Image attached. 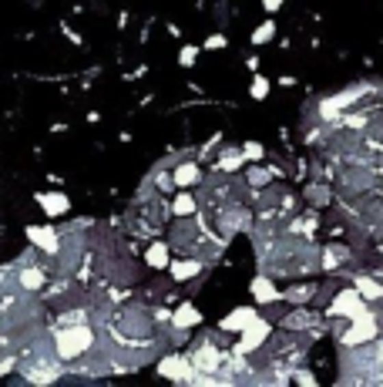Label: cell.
Masks as SVG:
<instances>
[{"instance_id": "10", "label": "cell", "mask_w": 383, "mask_h": 387, "mask_svg": "<svg viewBox=\"0 0 383 387\" xmlns=\"http://www.w3.org/2000/svg\"><path fill=\"white\" fill-rule=\"evenodd\" d=\"M34 199H38V205L47 216H64V212L71 209V199L64 192H38Z\"/></svg>"}, {"instance_id": "9", "label": "cell", "mask_w": 383, "mask_h": 387, "mask_svg": "<svg viewBox=\"0 0 383 387\" xmlns=\"http://www.w3.org/2000/svg\"><path fill=\"white\" fill-rule=\"evenodd\" d=\"M249 290H252V300H256L259 307H269V303H276V300H282V293L276 290V283H272L269 276H256Z\"/></svg>"}, {"instance_id": "24", "label": "cell", "mask_w": 383, "mask_h": 387, "mask_svg": "<svg viewBox=\"0 0 383 387\" xmlns=\"http://www.w3.org/2000/svg\"><path fill=\"white\" fill-rule=\"evenodd\" d=\"M195 58H198V47H192V44H185V47L179 51V64H182V68H192Z\"/></svg>"}, {"instance_id": "28", "label": "cell", "mask_w": 383, "mask_h": 387, "mask_svg": "<svg viewBox=\"0 0 383 387\" xmlns=\"http://www.w3.org/2000/svg\"><path fill=\"white\" fill-rule=\"evenodd\" d=\"M226 44H229V40L222 38V34H212V38L205 40V47H212V51H222V47H226Z\"/></svg>"}, {"instance_id": "20", "label": "cell", "mask_w": 383, "mask_h": 387, "mask_svg": "<svg viewBox=\"0 0 383 387\" xmlns=\"http://www.w3.org/2000/svg\"><path fill=\"white\" fill-rule=\"evenodd\" d=\"M313 293H316V286H313V283H303V286H289V290L282 293V300H289V303L300 307V303H306Z\"/></svg>"}, {"instance_id": "23", "label": "cell", "mask_w": 383, "mask_h": 387, "mask_svg": "<svg viewBox=\"0 0 383 387\" xmlns=\"http://www.w3.org/2000/svg\"><path fill=\"white\" fill-rule=\"evenodd\" d=\"M306 199L313 202V205H326V202H330V189H326V186H309Z\"/></svg>"}, {"instance_id": "18", "label": "cell", "mask_w": 383, "mask_h": 387, "mask_svg": "<svg viewBox=\"0 0 383 387\" xmlns=\"http://www.w3.org/2000/svg\"><path fill=\"white\" fill-rule=\"evenodd\" d=\"M172 212L175 216H195L198 212V199L189 192H182V195H175V202H172Z\"/></svg>"}, {"instance_id": "2", "label": "cell", "mask_w": 383, "mask_h": 387, "mask_svg": "<svg viewBox=\"0 0 383 387\" xmlns=\"http://www.w3.org/2000/svg\"><path fill=\"white\" fill-rule=\"evenodd\" d=\"M377 334H380V313L377 310H367L363 316L349 320V327L340 330L336 337H340V347H360V344L377 340Z\"/></svg>"}, {"instance_id": "5", "label": "cell", "mask_w": 383, "mask_h": 387, "mask_svg": "<svg viewBox=\"0 0 383 387\" xmlns=\"http://www.w3.org/2000/svg\"><path fill=\"white\" fill-rule=\"evenodd\" d=\"M27 239L38 246L40 253H47V256H61V232L54 229V226H27Z\"/></svg>"}, {"instance_id": "1", "label": "cell", "mask_w": 383, "mask_h": 387, "mask_svg": "<svg viewBox=\"0 0 383 387\" xmlns=\"http://www.w3.org/2000/svg\"><path fill=\"white\" fill-rule=\"evenodd\" d=\"M51 344H54V357L57 360H77V357H84V353L94 350L98 337H94V330L88 323H75V327L71 323H61V330H54Z\"/></svg>"}, {"instance_id": "4", "label": "cell", "mask_w": 383, "mask_h": 387, "mask_svg": "<svg viewBox=\"0 0 383 387\" xmlns=\"http://www.w3.org/2000/svg\"><path fill=\"white\" fill-rule=\"evenodd\" d=\"M226 360H229V357L215 347V344H209V340L192 353V364H195V371H202V374H215V371H222Z\"/></svg>"}, {"instance_id": "14", "label": "cell", "mask_w": 383, "mask_h": 387, "mask_svg": "<svg viewBox=\"0 0 383 387\" xmlns=\"http://www.w3.org/2000/svg\"><path fill=\"white\" fill-rule=\"evenodd\" d=\"M172 320H175L179 330H189V327H195V323H202V313H198L195 307H189V303H182V307L172 313Z\"/></svg>"}, {"instance_id": "13", "label": "cell", "mask_w": 383, "mask_h": 387, "mask_svg": "<svg viewBox=\"0 0 383 387\" xmlns=\"http://www.w3.org/2000/svg\"><path fill=\"white\" fill-rule=\"evenodd\" d=\"M316 323H319V316H316V313H306V310H296V313H289V316L282 320L286 330H306V327H316Z\"/></svg>"}, {"instance_id": "7", "label": "cell", "mask_w": 383, "mask_h": 387, "mask_svg": "<svg viewBox=\"0 0 383 387\" xmlns=\"http://www.w3.org/2000/svg\"><path fill=\"white\" fill-rule=\"evenodd\" d=\"M158 374L172 377V381H192L198 371H195L192 357H165V360H158Z\"/></svg>"}, {"instance_id": "19", "label": "cell", "mask_w": 383, "mask_h": 387, "mask_svg": "<svg viewBox=\"0 0 383 387\" xmlns=\"http://www.w3.org/2000/svg\"><path fill=\"white\" fill-rule=\"evenodd\" d=\"M179 186H192V182H198L202 179V172H198V165L195 162H185V165H179L175 168V175H172Z\"/></svg>"}, {"instance_id": "25", "label": "cell", "mask_w": 383, "mask_h": 387, "mask_svg": "<svg viewBox=\"0 0 383 387\" xmlns=\"http://www.w3.org/2000/svg\"><path fill=\"white\" fill-rule=\"evenodd\" d=\"M266 95H269V81H266V77H256V81H252V98H256V101H263Z\"/></svg>"}, {"instance_id": "12", "label": "cell", "mask_w": 383, "mask_h": 387, "mask_svg": "<svg viewBox=\"0 0 383 387\" xmlns=\"http://www.w3.org/2000/svg\"><path fill=\"white\" fill-rule=\"evenodd\" d=\"M168 270H172V276L182 283V279H192L195 273H202V260H198V256H189V260H172Z\"/></svg>"}, {"instance_id": "3", "label": "cell", "mask_w": 383, "mask_h": 387, "mask_svg": "<svg viewBox=\"0 0 383 387\" xmlns=\"http://www.w3.org/2000/svg\"><path fill=\"white\" fill-rule=\"evenodd\" d=\"M367 303H370V300H367L356 286H349V290H340V293L333 297V303H330L326 313H330V316H343V320H356V316H363V313L370 310Z\"/></svg>"}, {"instance_id": "22", "label": "cell", "mask_w": 383, "mask_h": 387, "mask_svg": "<svg viewBox=\"0 0 383 387\" xmlns=\"http://www.w3.org/2000/svg\"><path fill=\"white\" fill-rule=\"evenodd\" d=\"M242 158H246V152H239V149H229V152L222 155V168H226V172H235V168H239V165H242Z\"/></svg>"}, {"instance_id": "21", "label": "cell", "mask_w": 383, "mask_h": 387, "mask_svg": "<svg viewBox=\"0 0 383 387\" xmlns=\"http://www.w3.org/2000/svg\"><path fill=\"white\" fill-rule=\"evenodd\" d=\"M272 34H276V24H272V21H266V24H259V27L252 31V44H269V40H272Z\"/></svg>"}, {"instance_id": "30", "label": "cell", "mask_w": 383, "mask_h": 387, "mask_svg": "<svg viewBox=\"0 0 383 387\" xmlns=\"http://www.w3.org/2000/svg\"><path fill=\"white\" fill-rule=\"evenodd\" d=\"M263 7H266L269 14H276V10L282 7V0H263Z\"/></svg>"}, {"instance_id": "27", "label": "cell", "mask_w": 383, "mask_h": 387, "mask_svg": "<svg viewBox=\"0 0 383 387\" xmlns=\"http://www.w3.org/2000/svg\"><path fill=\"white\" fill-rule=\"evenodd\" d=\"M246 158L259 162V158H263V145H259V142H246Z\"/></svg>"}, {"instance_id": "26", "label": "cell", "mask_w": 383, "mask_h": 387, "mask_svg": "<svg viewBox=\"0 0 383 387\" xmlns=\"http://www.w3.org/2000/svg\"><path fill=\"white\" fill-rule=\"evenodd\" d=\"M249 182H252V186H269L272 175H269L266 168H252V172H249Z\"/></svg>"}, {"instance_id": "6", "label": "cell", "mask_w": 383, "mask_h": 387, "mask_svg": "<svg viewBox=\"0 0 383 387\" xmlns=\"http://www.w3.org/2000/svg\"><path fill=\"white\" fill-rule=\"evenodd\" d=\"M269 334H272V323H269V320H252V323L242 330V337H239V344H235V353H249V350L263 347L269 340Z\"/></svg>"}, {"instance_id": "11", "label": "cell", "mask_w": 383, "mask_h": 387, "mask_svg": "<svg viewBox=\"0 0 383 387\" xmlns=\"http://www.w3.org/2000/svg\"><path fill=\"white\" fill-rule=\"evenodd\" d=\"M44 283H47V273L38 270V266H21V273H17V290L34 293V290H40Z\"/></svg>"}, {"instance_id": "16", "label": "cell", "mask_w": 383, "mask_h": 387, "mask_svg": "<svg viewBox=\"0 0 383 387\" xmlns=\"http://www.w3.org/2000/svg\"><path fill=\"white\" fill-rule=\"evenodd\" d=\"M346 260H349V249H343V246H326V249H323V256H319L323 270H336V266L346 263Z\"/></svg>"}, {"instance_id": "8", "label": "cell", "mask_w": 383, "mask_h": 387, "mask_svg": "<svg viewBox=\"0 0 383 387\" xmlns=\"http://www.w3.org/2000/svg\"><path fill=\"white\" fill-rule=\"evenodd\" d=\"M252 320H259L256 307H239V310H232L229 316H222V323H219V327H222L226 334H242Z\"/></svg>"}, {"instance_id": "17", "label": "cell", "mask_w": 383, "mask_h": 387, "mask_svg": "<svg viewBox=\"0 0 383 387\" xmlns=\"http://www.w3.org/2000/svg\"><path fill=\"white\" fill-rule=\"evenodd\" d=\"M353 286H356L367 300H383V283H377L373 276H356V279H353Z\"/></svg>"}, {"instance_id": "31", "label": "cell", "mask_w": 383, "mask_h": 387, "mask_svg": "<svg viewBox=\"0 0 383 387\" xmlns=\"http://www.w3.org/2000/svg\"><path fill=\"white\" fill-rule=\"evenodd\" d=\"M14 364H17L14 357H7V360H0V374H7V371H14Z\"/></svg>"}, {"instance_id": "15", "label": "cell", "mask_w": 383, "mask_h": 387, "mask_svg": "<svg viewBox=\"0 0 383 387\" xmlns=\"http://www.w3.org/2000/svg\"><path fill=\"white\" fill-rule=\"evenodd\" d=\"M145 260H148V266H155V270L172 266V256H168V246H165V242H152L148 253H145Z\"/></svg>"}, {"instance_id": "29", "label": "cell", "mask_w": 383, "mask_h": 387, "mask_svg": "<svg viewBox=\"0 0 383 387\" xmlns=\"http://www.w3.org/2000/svg\"><path fill=\"white\" fill-rule=\"evenodd\" d=\"M293 377H296V381H300V384H316V377H313V374H309V371H296V374H293Z\"/></svg>"}]
</instances>
